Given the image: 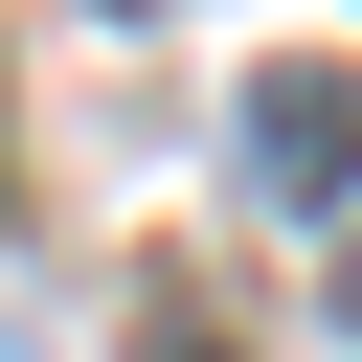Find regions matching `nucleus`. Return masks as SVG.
<instances>
[{"instance_id":"1","label":"nucleus","mask_w":362,"mask_h":362,"mask_svg":"<svg viewBox=\"0 0 362 362\" xmlns=\"http://www.w3.org/2000/svg\"><path fill=\"white\" fill-rule=\"evenodd\" d=\"M249 181H272V204H339V181H362V90L272 68V90H249Z\"/></svg>"},{"instance_id":"2","label":"nucleus","mask_w":362,"mask_h":362,"mask_svg":"<svg viewBox=\"0 0 362 362\" xmlns=\"http://www.w3.org/2000/svg\"><path fill=\"white\" fill-rule=\"evenodd\" d=\"M339 339H362V249H339Z\"/></svg>"}]
</instances>
